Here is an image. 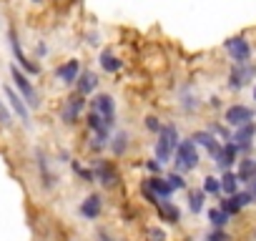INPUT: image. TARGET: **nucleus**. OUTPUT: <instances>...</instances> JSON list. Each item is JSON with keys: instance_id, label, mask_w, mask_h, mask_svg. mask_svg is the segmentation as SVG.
<instances>
[{"instance_id": "1", "label": "nucleus", "mask_w": 256, "mask_h": 241, "mask_svg": "<svg viewBox=\"0 0 256 241\" xmlns=\"http://www.w3.org/2000/svg\"><path fill=\"white\" fill-rule=\"evenodd\" d=\"M176 146H178V131L174 126H161L158 141H156V158H158V164L168 161L174 156Z\"/></svg>"}, {"instance_id": "2", "label": "nucleus", "mask_w": 256, "mask_h": 241, "mask_svg": "<svg viewBox=\"0 0 256 241\" xmlns=\"http://www.w3.org/2000/svg\"><path fill=\"white\" fill-rule=\"evenodd\" d=\"M174 156H176V166L181 171H191V168L198 166V151H196V144L194 141H181L176 146Z\"/></svg>"}, {"instance_id": "3", "label": "nucleus", "mask_w": 256, "mask_h": 241, "mask_svg": "<svg viewBox=\"0 0 256 241\" xmlns=\"http://www.w3.org/2000/svg\"><path fill=\"white\" fill-rule=\"evenodd\" d=\"M93 110L106 120L108 126H113V120H116V103H113V98H110L108 93H98V96H96V100H93Z\"/></svg>"}, {"instance_id": "4", "label": "nucleus", "mask_w": 256, "mask_h": 241, "mask_svg": "<svg viewBox=\"0 0 256 241\" xmlns=\"http://www.w3.org/2000/svg\"><path fill=\"white\" fill-rule=\"evenodd\" d=\"M10 76H13V80H16V86H18V90H20V98H26L30 106H38V96H36V88H33V83L26 78V73H20L18 70V66H13L10 68Z\"/></svg>"}, {"instance_id": "5", "label": "nucleus", "mask_w": 256, "mask_h": 241, "mask_svg": "<svg viewBox=\"0 0 256 241\" xmlns=\"http://www.w3.org/2000/svg\"><path fill=\"white\" fill-rule=\"evenodd\" d=\"M254 120V110L248 106H231L226 108V124L228 126H244V124H251Z\"/></svg>"}, {"instance_id": "6", "label": "nucleus", "mask_w": 256, "mask_h": 241, "mask_svg": "<svg viewBox=\"0 0 256 241\" xmlns=\"http://www.w3.org/2000/svg\"><path fill=\"white\" fill-rule=\"evenodd\" d=\"M226 50H228V56H231L236 63H248V58H251V46H248V40H244V38H231V40H226Z\"/></svg>"}, {"instance_id": "7", "label": "nucleus", "mask_w": 256, "mask_h": 241, "mask_svg": "<svg viewBox=\"0 0 256 241\" xmlns=\"http://www.w3.org/2000/svg\"><path fill=\"white\" fill-rule=\"evenodd\" d=\"M144 194H151L154 198H168V196L174 194V188H171V184H168L166 178L154 176V178H148V181L144 184Z\"/></svg>"}, {"instance_id": "8", "label": "nucleus", "mask_w": 256, "mask_h": 241, "mask_svg": "<svg viewBox=\"0 0 256 241\" xmlns=\"http://www.w3.org/2000/svg\"><path fill=\"white\" fill-rule=\"evenodd\" d=\"M254 134H256V126H254V120H251V124H244V126L236 128L231 144H234L236 148H241V151H248V148H251V138H254Z\"/></svg>"}, {"instance_id": "9", "label": "nucleus", "mask_w": 256, "mask_h": 241, "mask_svg": "<svg viewBox=\"0 0 256 241\" xmlns=\"http://www.w3.org/2000/svg\"><path fill=\"white\" fill-rule=\"evenodd\" d=\"M251 76H254V68H251V66L236 63L234 70H231V76H228V86H231V88H244V86L251 80Z\"/></svg>"}, {"instance_id": "10", "label": "nucleus", "mask_w": 256, "mask_h": 241, "mask_svg": "<svg viewBox=\"0 0 256 241\" xmlns=\"http://www.w3.org/2000/svg\"><path fill=\"white\" fill-rule=\"evenodd\" d=\"M10 48H13V56H16V60H18V66H23L28 73H40V66H36V63H30L28 60V56L23 53V48H20V40H18V36L10 30Z\"/></svg>"}, {"instance_id": "11", "label": "nucleus", "mask_w": 256, "mask_h": 241, "mask_svg": "<svg viewBox=\"0 0 256 241\" xmlns=\"http://www.w3.org/2000/svg\"><path fill=\"white\" fill-rule=\"evenodd\" d=\"M236 154H238V148L228 141V144H224L216 154H214V161H216V166L218 168H224V171H228V166L236 161Z\"/></svg>"}, {"instance_id": "12", "label": "nucleus", "mask_w": 256, "mask_h": 241, "mask_svg": "<svg viewBox=\"0 0 256 241\" xmlns=\"http://www.w3.org/2000/svg\"><path fill=\"white\" fill-rule=\"evenodd\" d=\"M78 73H80V63L73 58V60H66L63 66H58V70H56V78L70 86V83H76Z\"/></svg>"}, {"instance_id": "13", "label": "nucleus", "mask_w": 256, "mask_h": 241, "mask_svg": "<svg viewBox=\"0 0 256 241\" xmlns=\"http://www.w3.org/2000/svg\"><path fill=\"white\" fill-rule=\"evenodd\" d=\"M96 178L103 184V186H113L118 181V174L116 168L108 164V161H96Z\"/></svg>"}, {"instance_id": "14", "label": "nucleus", "mask_w": 256, "mask_h": 241, "mask_svg": "<svg viewBox=\"0 0 256 241\" xmlns=\"http://www.w3.org/2000/svg\"><path fill=\"white\" fill-rule=\"evenodd\" d=\"M83 106H86L83 96L76 93V96L66 103V108H63V120H66V124H76V120H78V113L83 110Z\"/></svg>"}, {"instance_id": "15", "label": "nucleus", "mask_w": 256, "mask_h": 241, "mask_svg": "<svg viewBox=\"0 0 256 241\" xmlns=\"http://www.w3.org/2000/svg\"><path fill=\"white\" fill-rule=\"evenodd\" d=\"M88 126H90V131H93V134L98 136V146H100V144H103V141L108 138V131H110V126L106 124V120H103V118H100V116H98L96 110H93V113L88 116Z\"/></svg>"}, {"instance_id": "16", "label": "nucleus", "mask_w": 256, "mask_h": 241, "mask_svg": "<svg viewBox=\"0 0 256 241\" xmlns=\"http://www.w3.org/2000/svg\"><path fill=\"white\" fill-rule=\"evenodd\" d=\"M156 206H158V214H161V218H164V221H168V224H178L181 211H178L168 198H158V201H156Z\"/></svg>"}, {"instance_id": "17", "label": "nucleus", "mask_w": 256, "mask_h": 241, "mask_svg": "<svg viewBox=\"0 0 256 241\" xmlns=\"http://www.w3.org/2000/svg\"><path fill=\"white\" fill-rule=\"evenodd\" d=\"M191 141H194V144H198V146H204V148H206L211 156H214V154L221 148V146H218V141H216V138H214L208 131H196V134L191 136Z\"/></svg>"}, {"instance_id": "18", "label": "nucleus", "mask_w": 256, "mask_h": 241, "mask_svg": "<svg viewBox=\"0 0 256 241\" xmlns=\"http://www.w3.org/2000/svg\"><path fill=\"white\" fill-rule=\"evenodd\" d=\"M100 196L98 194H90L83 204H80V214L86 216V218H98V214H100Z\"/></svg>"}, {"instance_id": "19", "label": "nucleus", "mask_w": 256, "mask_h": 241, "mask_svg": "<svg viewBox=\"0 0 256 241\" xmlns=\"http://www.w3.org/2000/svg\"><path fill=\"white\" fill-rule=\"evenodd\" d=\"M76 83H78V96H86V93L96 90V86H98V80H96V73H90V70H83V73H78Z\"/></svg>"}, {"instance_id": "20", "label": "nucleus", "mask_w": 256, "mask_h": 241, "mask_svg": "<svg viewBox=\"0 0 256 241\" xmlns=\"http://www.w3.org/2000/svg\"><path fill=\"white\" fill-rule=\"evenodd\" d=\"M6 96H8V100H10V106L16 108V113L20 116V120L23 124H28V106L23 103V98L13 90V88H6Z\"/></svg>"}, {"instance_id": "21", "label": "nucleus", "mask_w": 256, "mask_h": 241, "mask_svg": "<svg viewBox=\"0 0 256 241\" xmlns=\"http://www.w3.org/2000/svg\"><path fill=\"white\" fill-rule=\"evenodd\" d=\"M236 178H238V181H244V184L254 181V178H256V161H254V158H246V161H241Z\"/></svg>"}, {"instance_id": "22", "label": "nucleus", "mask_w": 256, "mask_h": 241, "mask_svg": "<svg viewBox=\"0 0 256 241\" xmlns=\"http://www.w3.org/2000/svg\"><path fill=\"white\" fill-rule=\"evenodd\" d=\"M100 68H103L106 73H118V70H120V60H118L110 50H103V53H100Z\"/></svg>"}, {"instance_id": "23", "label": "nucleus", "mask_w": 256, "mask_h": 241, "mask_svg": "<svg viewBox=\"0 0 256 241\" xmlns=\"http://www.w3.org/2000/svg\"><path fill=\"white\" fill-rule=\"evenodd\" d=\"M221 191H226L228 196H234V194H238V178H236V174H231V171H226L221 178Z\"/></svg>"}, {"instance_id": "24", "label": "nucleus", "mask_w": 256, "mask_h": 241, "mask_svg": "<svg viewBox=\"0 0 256 241\" xmlns=\"http://www.w3.org/2000/svg\"><path fill=\"white\" fill-rule=\"evenodd\" d=\"M221 211H224L226 216H234V214H238V211H241V206H238L236 196H228V198H224V201H221Z\"/></svg>"}, {"instance_id": "25", "label": "nucleus", "mask_w": 256, "mask_h": 241, "mask_svg": "<svg viewBox=\"0 0 256 241\" xmlns=\"http://www.w3.org/2000/svg\"><path fill=\"white\" fill-rule=\"evenodd\" d=\"M208 221H211L216 228H224V226H226V221H228V216H226L221 208H211V211H208Z\"/></svg>"}, {"instance_id": "26", "label": "nucleus", "mask_w": 256, "mask_h": 241, "mask_svg": "<svg viewBox=\"0 0 256 241\" xmlns=\"http://www.w3.org/2000/svg\"><path fill=\"white\" fill-rule=\"evenodd\" d=\"M38 166H40V174H43V186L50 188V186H53V176H50V171H48V164H46L43 154H38Z\"/></svg>"}, {"instance_id": "27", "label": "nucleus", "mask_w": 256, "mask_h": 241, "mask_svg": "<svg viewBox=\"0 0 256 241\" xmlns=\"http://www.w3.org/2000/svg\"><path fill=\"white\" fill-rule=\"evenodd\" d=\"M188 206H191V211L194 214H198L201 208H204V191H191V196H188Z\"/></svg>"}, {"instance_id": "28", "label": "nucleus", "mask_w": 256, "mask_h": 241, "mask_svg": "<svg viewBox=\"0 0 256 241\" xmlns=\"http://www.w3.org/2000/svg\"><path fill=\"white\" fill-rule=\"evenodd\" d=\"M218 191H221V181L216 176L204 178V194H218Z\"/></svg>"}, {"instance_id": "29", "label": "nucleus", "mask_w": 256, "mask_h": 241, "mask_svg": "<svg viewBox=\"0 0 256 241\" xmlns=\"http://www.w3.org/2000/svg\"><path fill=\"white\" fill-rule=\"evenodd\" d=\"M126 141H128V136H126V134H118V136L113 138V154H116V156H120V154L126 151V146H128Z\"/></svg>"}, {"instance_id": "30", "label": "nucleus", "mask_w": 256, "mask_h": 241, "mask_svg": "<svg viewBox=\"0 0 256 241\" xmlns=\"http://www.w3.org/2000/svg\"><path fill=\"white\" fill-rule=\"evenodd\" d=\"M236 196V201H238V206L244 208V206H248V204H254V191H241V194H234Z\"/></svg>"}, {"instance_id": "31", "label": "nucleus", "mask_w": 256, "mask_h": 241, "mask_svg": "<svg viewBox=\"0 0 256 241\" xmlns=\"http://www.w3.org/2000/svg\"><path fill=\"white\" fill-rule=\"evenodd\" d=\"M146 238H148V241H166V234H164L161 228H156V226H151V228L146 231Z\"/></svg>"}, {"instance_id": "32", "label": "nucleus", "mask_w": 256, "mask_h": 241, "mask_svg": "<svg viewBox=\"0 0 256 241\" xmlns=\"http://www.w3.org/2000/svg\"><path fill=\"white\" fill-rule=\"evenodd\" d=\"M166 181L171 184V188H186V181H184V178H181L178 174H171V176H168Z\"/></svg>"}, {"instance_id": "33", "label": "nucleus", "mask_w": 256, "mask_h": 241, "mask_svg": "<svg viewBox=\"0 0 256 241\" xmlns=\"http://www.w3.org/2000/svg\"><path fill=\"white\" fill-rule=\"evenodd\" d=\"M206 241H231V238H228V234H224L221 228H216V231H211L206 236Z\"/></svg>"}, {"instance_id": "34", "label": "nucleus", "mask_w": 256, "mask_h": 241, "mask_svg": "<svg viewBox=\"0 0 256 241\" xmlns=\"http://www.w3.org/2000/svg\"><path fill=\"white\" fill-rule=\"evenodd\" d=\"M73 171H76V174H80V176H83L86 181H93V174H90L88 168H83L80 164H73Z\"/></svg>"}, {"instance_id": "35", "label": "nucleus", "mask_w": 256, "mask_h": 241, "mask_svg": "<svg viewBox=\"0 0 256 241\" xmlns=\"http://www.w3.org/2000/svg\"><path fill=\"white\" fill-rule=\"evenodd\" d=\"M146 128H148V131H156V134H158V131H161V124H158V120H156L154 116H148V118H146Z\"/></svg>"}, {"instance_id": "36", "label": "nucleus", "mask_w": 256, "mask_h": 241, "mask_svg": "<svg viewBox=\"0 0 256 241\" xmlns=\"http://www.w3.org/2000/svg\"><path fill=\"white\" fill-rule=\"evenodd\" d=\"M0 124H3V126H8V124H10V113L6 110L3 100H0Z\"/></svg>"}, {"instance_id": "37", "label": "nucleus", "mask_w": 256, "mask_h": 241, "mask_svg": "<svg viewBox=\"0 0 256 241\" xmlns=\"http://www.w3.org/2000/svg\"><path fill=\"white\" fill-rule=\"evenodd\" d=\"M148 171H154V174H161V164H158V161H148Z\"/></svg>"}, {"instance_id": "38", "label": "nucleus", "mask_w": 256, "mask_h": 241, "mask_svg": "<svg viewBox=\"0 0 256 241\" xmlns=\"http://www.w3.org/2000/svg\"><path fill=\"white\" fill-rule=\"evenodd\" d=\"M100 241H113V238H108L106 234H100Z\"/></svg>"}, {"instance_id": "39", "label": "nucleus", "mask_w": 256, "mask_h": 241, "mask_svg": "<svg viewBox=\"0 0 256 241\" xmlns=\"http://www.w3.org/2000/svg\"><path fill=\"white\" fill-rule=\"evenodd\" d=\"M251 186H254V196H256V178H254V181H251Z\"/></svg>"}, {"instance_id": "40", "label": "nucleus", "mask_w": 256, "mask_h": 241, "mask_svg": "<svg viewBox=\"0 0 256 241\" xmlns=\"http://www.w3.org/2000/svg\"><path fill=\"white\" fill-rule=\"evenodd\" d=\"M254 98H256V88H254Z\"/></svg>"}, {"instance_id": "41", "label": "nucleus", "mask_w": 256, "mask_h": 241, "mask_svg": "<svg viewBox=\"0 0 256 241\" xmlns=\"http://www.w3.org/2000/svg\"><path fill=\"white\" fill-rule=\"evenodd\" d=\"M33 3H40V0H33Z\"/></svg>"}]
</instances>
